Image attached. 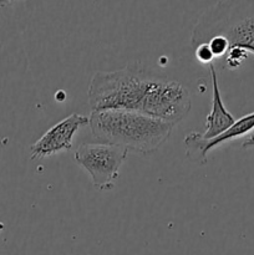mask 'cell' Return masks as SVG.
I'll list each match as a JSON object with an SVG mask.
<instances>
[{"mask_svg":"<svg viewBox=\"0 0 254 255\" xmlns=\"http://www.w3.org/2000/svg\"><path fill=\"white\" fill-rule=\"evenodd\" d=\"M89 125V117L72 114L47 129L31 147V159L54 156L72 147V138L82 126Z\"/></svg>","mask_w":254,"mask_h":255,"instance_id":"obj_6","label":"cell"},{"mask_svg":"<svg viewBox=\"0 0 254 255\" xmlns=\"http://www.w3.org/2000/svg\"><path fill=\"white\" fill-rule=\"evenodd\" d=\"M191 105L188 89L181 82L157 77L147 97L143 114L176 126L188 115Z\"/></svg>","mask_w":254,"mask_h":255,"instance_id":"obj_5","label":"cell"},{"mask_svg":"<svg viewBox=\"0 0 254 255\" xmlns=\"http://www.w3.org/2000/svg\"><path fill=\"white\" fill-rule=\"evenodd\" d=\"M254 132V112L246 115L241 119L236 120L233 126L227 129L222 134L213 139H203L201 133L191 132L184 137V147H186L187 157L196 164H206L207 156L211 149L227 143L249 136Z\"/></svg>","mask_w":254,"mask_h":255,"instance_id":"obj_7","label":"cell"},{"mask_svg":"<svg viewBox=\"0 0 254 255\" xmlns=\"http://www.w3.org/2000/svg\"><path fill=\"white\" fill-rule=\"evenodd\" d=\"M89 126L99 142L116 144L136 153L151 154L169 138L174 125L141 112L105 110L91 112Z\"/></svg>","mask_w":254,"mask_h":255,"instance_id":"obj_1","label":"cell"},{"mask_svg":"<svg viewBox=\"0 0 254 255\" xmlns=\"http://www.w3.org/2000/svg\"><path fill=\"white\" fill-rule=\"evenodd\" d=\"M212 77V89H213V97H212V109L208 116L206 117V129L201 137L203 139H213L217 136L231 128L236 122L233 115L226 109L223 100L221 96V90L218 85V76L214 65H209Z\"/></svg>","mask_w":254,"mask_h":255,"instance_id":"obj_8","label":"cell"},{"mask_svg":"<svg viewBox=\"0 0 254 255\" xmlns=\"http://www.w3.org/2000/svg\"><path fill=\"white\" fill-rule=\"evenodd\" d=\"M128 151L105 142H85L75 152V161L90 174L96 189L106 191L114 186Z\"/></svg>","mask_w":254,"mask_h":255,"instance_id":"obj_4","label":"cell"},{"mask_svg":"<svg viewBox=\"0 0 254 255\" xmlns=\"http://www.w3.org/2000/svg\"><path fill=\"white\" fill-rule=\"evenodd\" d=\"M214 36L226 39L229 50L238 47L254 54V1H218L208 7L192 30L191 46Z\"/></svg>","mask_w":254,"mask_h":255,"instance_id":"obj_3","label":"cell"},{"mask_svg":"<svg viewBox=\"0 0 254 255\" xmlns=\"http://www.w3.org/2000/svg\"><path fill=\"white\" fill-rule=\"evenodd\" d=\"M156 79L142 62H131L114 71L96 72L87 90L90 107L92 111L124 110L143 114Z\"/></svg>","mask_w":254,"mask_h":255,"instance_id":"obj_2","label":"cell"}]
</instances>
